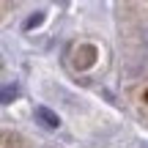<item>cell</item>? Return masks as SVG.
I'll return each mask as SVG.
<instances>
[{"instance_id": "1", "label": "cell", "mask_w": 148, "mask_h": 148, "mask_svg": "<svg viewBox=\"0 0 148 148\" xmlns=\"http://www.w3.org/2000/svg\"><path fill=\"white\" fill-rule=\"evenodd\" d=\"M33 115H36V121L41 123L44 129H58V126H60L58 112H52L49 107H36V110H33Z\"/></svg>"}, {"instance_id": "2", "label": "cell", "mask_w": 148, "mask_h": 148, "mask_svg": "<svg viewBox=\"0 0 148 148\" xmlns=\"http://www.w3.org/2000/svg\"><path fill=\"white\" fill-rule=\"evenodd\" d=\"M16 96H19V88H16L14 82H11V85H5V88H0V104H11Z\"/></svg>"}, {"instance_id": "3", "label": "cell", "mask_w": 148, "mask_h": 148, "mask_svg": "<svg viewBox=\"0 0 148 148\" xmlns=\"http://www.w3.org/2000/svg\"><path fill=\"white\" fill-rule=\"evenodd\" d=\"M41 22H44V11H36L33 16H27V19H25V30H33V27H38Z\"/></svg>"}, {"instance_id": "4", "label": "cell", "mask_w": 148, "mask_h": 148, "mask_svg": "<svg viewBox=\"0 0 148 148\" xmlns=\"http://www.w3.org/2000/svg\"><path fill=\"white\" fill-rule=\"evenodd\" d=\"M145 44H148V30H145Z\"/></svg>"}]
</instances>
